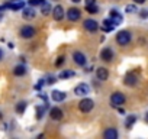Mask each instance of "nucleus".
Masks as SVG:
<instances>
[{
    "instance_id": "1",
    "label": "nucleus",
    "mask_w": 148,
    "mask_h": 139,
    "mask_svg": "<svg viewBox=\"0 0 148 139\" xmlns=\"http://www.w3.org/2000/svg\"><path fill=\"white\" fill-rule=\"evenodd\" d=\"M125 100H126V97L121 91H115L110 96V104H112V107H121L125 103Z\"/></svg>"
},
{
    "instance_id": "2",
    "label": "nucleus",
    "mask_w": 148,
    "mask_h": 139,
    "mask_svg": "<svg viewBox=\"0 0 148 139\" xmlns=\"http://www.w3.org/2000/svg\"><path fill=\"white\" fill-rule=\"evenodd\" d=\"M116 42H118L119 45H122V46L128 45V44L131 42V32H129V31H121V32H118V35H116Z\"/></svg>"
},
{
    "instance_id": "3",
    "label": "nucleus",
    "mask_w": 148,
    "mask_h": 139,
    "mask_svg": "<svg viewBox=\"0 0 148 139\" xmlns=\"http://www.w3.org/2000/svg\"><path fill=\"white\" fill-rule=\"evenodd\" d=\"M19 33H21V38H23V39H31V38H34V36H35L36 31H35V28H34V26L25 25V26H22V28H21Z\"/></svg>"
},
{
    "instance_id": "4",
    "label": "nucleus",
    "mask_w": 148,
    "mask_h": 139,
    "mask_svg": "<svg viewBox=\"0 0 148 139\" xmlns=\"http://www.w3.org/2000/svg\"><path fill=\"white\" fill-rule=\"evenodd\" d=\"M93 107H95V102L92 99H83L79 103V110L83 113H89L90 110H93Z\"/></svg>"
},
{
    "instance_id": "5",
    "label": "nucleus",
    "mask_w": 148,
    "mask_h": 139,
    "mask_svg": "<svg viewBox=\"0 0 148 139\" xmlns=\"http://www.w3.org/2000/svg\"><path fill=\"white\" fill-rule=\"evenodd\" d=\"M80 16H82V12H80V9H77V7H70V9L67 10V19L71 20V22L79 20Z\"/></svg>"
},
{
    "instance_id": "6",
    "label": "nucleus",
    "mask_w": 148,
    "mask_h": 139,
    "mask_svg": "<svg viewBox=\"0 0 148 139\" xmlns=\"http://www.w3.org/2000/svg\"><path fill=\"white\" fill-rule=\"evenodd\" d=\"M73 59H74V62H76L77 65H80V67H84L86 62H87L86 55L83 52H80V51H76V52L73 54Z\"/></svg>"
},
{
    "instance_id": "7",
    "label": "nucleus",
    "mask_w": 148,
    "mask_h": 139,
    "mask_svg": "<svg viewBox=\"0 0 148 139\" xmlns=\"http://www.w3.org/2000/svg\"><path fill=\"white\" fill-rule=\"evenodd\" d=\"M89 93H90V87L87 84H84V83L76 86V89H74V94L76 96H87Z\"/></svg>"
},
{
    "instance_id": "8",
    "label": "nucleus",
    "mask_w": 148,
    "mask_h": 139,
    "mask_svg": "<svg viewBox=\"0 0 148 139\" xmlns=\"http://www.w3.org/2000/svg\"><path fill=\"white\" fill-rule=\"evenodd\" d=\"M83 26H84V29L89 31V32H96V31L99 29V23H97L95 19H86L84 23H83Z\"/></svg>"
},
{
    "instance_id": "9",
    "label": "nucleus",
    "mask_w": 148,
    "mask_h": 139,
    "mask_svg": "<svg viewBox=\"0 0 148 139\" xmlns=\"http://www.w3.org/2000/svg\"><path fill=\"white\" fill-rule=\"evenodd\" d=\"M136 83H138V78H136V76L132 74V73H128V74L125 76V78H123V84L128 86V87H134V86H136Z\"/></svg>"
},
{
    "instance_id": "10",
    "label": "nucleus",
    "mask_w": 148,
    "mask_h": 139,
    "mask_svg": "<svg viewBox=\"0 0 148 139\" xmlns=\"http://www.w3.org/2000/svg\"><path fill=\"white\" fill-rule=\"evenodd\" d=\"M49 117H51V120H61L62 117H64V113H62V110L60 109V107H52L51 110H49Z\"/></svg>"
},
{
    "instance_id": "11",
    "label": "nucleus",
    "mask_w": 148,
    "mask_h": 139,
    "mask_svg": "<svg viewBox=\"0 0 148 139\" xmlns=\"http://www.w3.org/2000/svg\"><path fill=\"white\" fill-rule=\"evenodd\" d=\"M100 59H103L105 62H110L113 59V51L110 48H103L100 52Z\"/></svg>"
},
{
    "instance_id": "12",
    "label": "nucleus",
    "mask_w": 148,
    "mask_h": 139,
    "mask_svg": "<svg viewBox=\"0 0 148 139\" xmlns=\"http://www.w3.org/2000/svg\"><path fill=\"white\" fill-rule=\"evenodd\" d=\"M65 97H67V94H65L64 91H61V90H52V91H51V99H52L54 102H57V103L64 102Z\"/></svg>"
},
{
    "instance_id": "13",
    "label": "nucleus",
    "mask_w": 148,
    "mask_h": 139,
    "mask_svg": "<svg viewBox=\"0 0 148 139\" xmlns=\"http://www.w3.org/2000/svg\"><path fill=\"white\" fill-rule=\"evenodd\" d=\"M96 77H97V80H100V81H106V80L109 78V71H108L105 67H99V68L96 70Z\"/></svg>"
},
{
    "instance_id": "14",
    "label": "nucleus",
    "mask_w": 148,
    "mask_h": 139,
    "mask_svg": "<svg viewBox=\"0 0 148 139\" xmlns=\"http://www.w3.org/2000/svg\"><path fill=\"white\" fill-rule=\"evenodd\" d=\"M52 18L55 19V20H62V18H64V9H62V6H60V5H57L54 9H52Z\"/></svg>"
},
{
    "instance_id": "15",
    "label": "nucleus",
    "mask_w": 148,
    "mask_h": 139,
    "mask_svg": "<svg viewBox=\"0 0 148 139\" xmlns=\"http://www.w3.org/2000/svg\"><path fill=\"white\" fill-rule=\"evenodd\" d=\"M6 9H12V10H22L23 9V2L22 0H13L10 3H6L5 5Z\"/></svg>"
},
{
    "instance_id": "16",
    "label": "nucleus",
    "mask_w": 148,
    "mask_h": 139,
    "mask_svg": "<svg viewBox=\"0 0 148 139\" xmlns=\"http://www.w3.org/2000/svg\"><path fill=\"white\" fill-rule=\"evenodd\" d=\"M118 136H119V133H118V130L115 127H108L103 132V138L105 139H118Z\"/></svg>"
},
{
    "instance_id": "17",
    "label": "nucleus",
    "mask_w": 148,
    "mask_h": 139,
    "mask_svg": "<svg viewBox=\"0 0 148 139\" xmlns=\"http://www.w3.org/2000/svg\"><path fill=\"white\" fill-rule=\"evenodd\" d=\"M110 19H112V22H113L116 26L122 23V16H121V13H119L118 10H115V9L110 10Z\"/></svg>"
},
{
    "instance_id": "18",
    "label": "nucleus",
    "mask_w": 148,
    "mask_h": 139,
    "mask_svg": "<svg viewBox=\"0 0 148 139\" xmlns=\"http://www.w3.org/2000/svg\"><path fill=\"white\" fill-rule=\"evenodd\" d=\"M22 16H23L25 19H34V18L36 16V13H35V10H34L32 6H31V7H26V9L23 7V9H22Z\"/></svg>"
},
{
    "instance_id": "19",
    "label": "nucleus",
    "mask_w": 148,
    "mask_h": 139,
    "mask_svg": "<svg viewBox=\"0 0 148 139\" xmlns=\"http://www.w3.org/2000/svg\"><path fill=\"white\" fill-rule=\"evenodd\" d=\"M115 23L112 22V19L109 18V19H105L103 20V26H102V29H103V32H110V31H113L115 29Z\"/></svg>"
},
{
    "instance_id": "20",
    "label": "nucleus",
    "mask_w": 148,
    "mask_h": 139,
    "mask_svg": "<svg viewBox=\"0 0 148 139\" xmlns=\"http://www.w3.org/2000/svg\"><path fill=\"white\" fill-rule=\"evenodd\" d=\"M13 74H15L16 77H22V76H25V74H26V67H25L23 64L16 65V67L13 68Z\"/></svg>"
},
{
    "instance_id": "21",
    "label": "nucleus",
    "mask_w": 148,
    "mask_h": 139,
    "mask_svg": "<svg viewBox=\"0 0 148 139\" xmlns=\"http://www.w3.org/2000/svg\"><path fill=\"white\" fill-rule=\"evenodd\" d=\"M48 107H49V106H48L47 102H45L42 106H38V107H36V119H38V120L42 119V116L45 114V110H48Z\"/></svg>"
},
{
    "instance_id": "22",
    "label": "nucleus",
    "mask_w": 148,
    "mask_h": 139,
    "mask_svg": "<svg viewBox=\"0 0 148 139\" xmlns=\"http://www.w3.org/2000/svg\"><path fill=\"white\" fill-rule=\"evenodd\" d=\"M74 76H76V74H74V71H71V70H65V71H61V73L58 74L57 78L64 80V78H71V77H74Z\"/></svg>"
},
{
    "instance_id": "23",
    "label": "nucleus",
    "mask_w": 148,
    "mask_h": 139,
    "mask_svg": "<svg viewBox=\"0 0 148 139\" xmlns=\"http://www.w3.org/2000/svg\"><path fill=\"white\" fill-rule=\"evenodd\" d=\"M26 106H28V103H26V102H19V103L16 104V107H15L16 113H18V114H23V113H25V110H26Z\"/></svg>"
},
{
    "instance_id": "24",
    "label": "nucleus",
    "mask_w": 148,
    "mask_h": 139,
    "mask_svg": "<svg viewBox=\"0 0 148 139\" xmlns=\"http://www.w3.org/2000/svg\"><path fill=\"white\" fill-rule=\"evenodd\" d=\"M136 122V116L135 114H131V116H128L126 117V120H125V126H126V129H131L132 126H134V123Z\"/></svg>"
},
{
    "instance_id": "25",
    "label": "nucleus",
    "mask_w": 148,
    "mask_h": 139,
    "mask_svg": "<svg viewBox=\"0 0 148 139\" xmlns=\"http://www.w3.org/2000/svg\"><path fill=\"white\" fill-rule=\"evenodd\" d=\"M86 10H87V13H90V15H96V13H99V7H97L95 3H92V5H86Z\"/></svg>"
},
{
    "instance_id": "26",
    "label": "nucleus",
    "mask_w": 148,
    "mask_h": 139,
    "mask_svg": "<svg viewBox=\"0 0 148 139\" xmlns=\"http://www.w3.org/2000/svg\"><path fill=\"white\" fill-rule=\"evenodd\" d=\"M41 7H42V15H44V16L49 15V13H51V10H52L51 5H49V3H47V2H45V3H44V5L41 6Z\"/></svg>"
},
{
    "instance_id": "27",
    "label": "nucleus",
    "mask_w": 148,
    "mask_h": 139,
    "mask_svg": "<svg viewBox=\"0 0 148 139\" xmlns=\"http://www.w3.org/2000/svg\"><path fill=\"white\" fill-rule=\"evenodd\" d=\"M45 3V0H29V6L35 7V6H42Z\"/></svg>"
},
{
    "instance_id": "28",
    "label": "nucleus",
    "mask_w": 148,
    "mask_h": 139,
    "mask_svg": "<svg viewBox=\"0 0 148 139\" xmlns=\"http://www.w3.org/2000/svg\"><path fill=\"white\" fill-rule=\"evenodd\" d=\"M125 12H126V13H135V12H136V6H135V5H126Z\"/></svg>"
},
{
    "instance_id": "29",
    "label": "nucleus",
    "mask_w": 148,
    "mask_h": 139,
    "mask_svg": "<svg viewBox=\"0 0 148 139\" xmlns=\"http://www.w3.org/2000/svg\"><path fill=\"white\" fill-rule=\"evenodd\" d=\"M64 61H65V57H64V55L58 57V59L55 61V67H61V65L64 64Z\"/></svg>"
},
{
    "instance_id": "30",
    "label": "nucleus",
    "mask_w": 148,
    "mask_h": 139,
    "mask_svg": "<svg viewBox=\"0 0 148 139\" xmlns=\"http://www.w3.org/2000/svg\"><path fill=\"white\" fill-rule=\"evenodd\" d=\"M45 81H47V84H54V83L57 81V77H54V76H47Z\"/></svg>"
},
{
    "instance_id": "31",
    "label": "nucleus",
    "mask_w": 148,
    "mask_h": 139,
    "mask_svg": "<svg viewBox=\"0 0 148 139\" xmlns=\"http://www.w3.org/2000/svg\"><path fill=\"white\" fill-rule=\"evenodd\" d=\"M42 84H45V81H44V80H39V81H38V84L35 86V90H41Z\"/></svg>"
},
{
    "instance_id": "32",
    "label": "nucleus",
    "mask_w": 148,
    "mask_h": 139,
    "mask_svg": "<svg viewBox=\"0 0 148 139\" xmlns=\"http://www.w3.org/2000/svg\"><path fill=\"white\" fill-rule=\"evenodd\" d=\"M139 16H141L142 19H147V18H148V10H141Z\"/></svg>"
},
{
    "instance_id": "33",
    "label": "nucleus",
    "mask_w": 148,
    "mask_h": 139,
    "mask_svg": "<svg viewBox=\"0 0 148 139\" xmlns=\"http://www.w3.org/2000/svg\"><path fill=\"white\" fill-rule=\"evenodd\" d=\"M38 97H39L41 100H44V102H47V100H48V97H47V94H44V93H39V94H38Z\"/></svg>"
},
{
    "instance_id": "34",
    "label": "nucleus",
    "mask_w": 148,
    "mask_h": 139,
    "mask_svg": "<svg viewBox=\"0 0 148 139\" xmlns=\"http://www.w3.org/2000/svg\"><path fill=\"white\" fill-rule=\"evenodd\" d=\"M145 2V0H134V3H136V5H142Z\"/></svg>"
},
{
    "instance_id": "35",
    "label": "nucleus",
    "mask_w": 148,
    "mask_h": 139,
    "mask_svg": "<svg viewBox=\"0 0 148 139\" xmlns=\"http://www.w3.org/2000/svg\"><path fill=\"white\" fill-rule=\"evenodd\" d=\"M92 3H96V0H86V5H92Z\"/></svg>"
},
{
    "instance_id": "36",
    "label": "nucleus",
    "mask_w": 148,
    "mask_h": 139,
    "mask_svg": "<svg viewBox=\"0 0 148 139\" xmlns=\"http://www.w3.org/2000/svg\"><path fill=\"white\" fill-rule=\"evenodd\" d=\"M2 58H3V51L0 49V61H2Z\"/></svg>"
},
{
    "instance_id": "37",
    "label": "nucleus",
    "mask_w": 148,
    "mask_h": 139,
    "mask_svg": "<svg viewBox=\"0 0 148 139\" xmlns=\"http://www.w3.org/2000/svg\"><path fill=\"white\" fill-rule=\"evenodd\" d=\"M71 2H73V3H80L82 0H71Z\"/></svg>"
},
{
    "instance_id": "38",
    "label": "nucleus",
    "mask_w": 148,
    "mask_h": 139,
    "mask_svg": "<svg viewBox=\"0 0 148 139\" xmlns=\"http://www.w3.org/2000/svg\"><path fill=\"white\" fill-rule=\"evenodd\" d=\"M145 122H147V123H148V113H147V114H145Z\"/></svg>"
},
{
    "instance_id": "39",
    "label": "nucleus",
    "mask_w": 148,
    "mask_h": 139,
    "mask_svg": "<svg viewBox=\"0 0 148 139\" xmlns=\"http://www.w3.org/2000/svg\"><path fill=\"white\" fill-rule=\"evenodd\" d=\"M2 119H3V113H2V112H0V120H2Z\"/></svg>"
},
{
    "instance_id": "40",
    "label": "nucleus",
    "mask_w": 148,
    "mask_h": 139,
    "mask_svg": "<svg viewBox=\"0 0 148 139\" xmlns=\"http://www.w3.org/2000/svg\"><path fill=\"white\" fill-rule=\"evenodd\" d=\"M3 18V12H0V19H2Z\"/></svg>"
}]
</instances>
